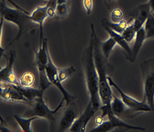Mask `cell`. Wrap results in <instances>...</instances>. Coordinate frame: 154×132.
<instances>
[{
    "instance_id": "cell-2",
    "label": "cell",
    "mask_w": 154,
    "mask_h": 132,
    "mask_svg": "<svg viewBox=\"0 0 154 132\" xmlns=\"http://www.w3.org/2000/svg\"><path fill=\"white\" fill-rule=\"evenodd\" d=\"M91 29L93 31L94 40V60L97 71L98 77V92L101 104L111 108L113 94L111 86L109 83L108 76L104 64V56L100 48V40L96 33L93 24L91 25ZM106 59V58H105Z\"/></svg>"
},
{
    "instance_id": "cell-25",
    "label": "cell",
    "mask_w": 154,
    "mask_h": 132,
    "mask_svg": "<svg viewBox=\"0 0 154 132\" xmlns=\"http://www.w3.org/2000/svg\"><path fill=\"white\" fill-rule=\"evenodd\" d=\"M75 72V69L73 66H69L68 68H65L59 69L58 74L59 77L61 82L66 81L69 77L72 76Z\"/></svg>"
},
{
    "instance_id": "cell-23",
    "label": "cell",
    "mask_w": 154,
    "mask_h": 132,
    "mask_svg": "<svg viewBox=\"0 0 154 132\" xmlns=\"http://www.w3.org/2000/svg\"><path fill=\"white\" fill-rule=\"evenodd\" d=\"M137 32L132 25V20H131L128 22V25L121 35L123 39L130 44L134 40Z\"/></svg>"
},
{
    "instance_id": "cell-1",
    "label": "cell",
    "mask_w": 154,
    "mask_h": 132,
    "mask_svg": "<svg viewBox=\"0 0 154 132\" xmlns=\"http://www.w3.org/2000/svg\"><path fill=\"white\" fill-rule=\"evenodd\" d=\"M94 40L91 30L90 40L82 55V66L85 77L86 85L89 95V102L93 109L97 111L101 106V102L98 92V77L94 60Z\"/></svg>"
},
{
    "instance_id": "cell-34",
    "label": "cell",
    "mask_w": 154,
    "mask_h": 132,
    "mask_svg": "<svg viewBox=\"0 0 154 132\" xmlns=\"http://www.w3.org/2000/svg\"><path fill=\"white\" fill-rule=\"evenodd\" d=\"M46 1H51V0H46Z\"/></svg>"
},
{
    "instance_id": "cell-18",
    "label": "cell",
    "mask_w": 154,
    "mask_h": 132,
    "mask_svg": "<svg viewBox=\"0 0 154 132\" xmlns=\"http://www.w3.org/2000/svg\"><path fill=\"white\" fill-rule=\"evenodd\" d=\"M103 27L104 29L108 32L109 36H111L112 38H113V39L116 41L117 45L121 46L123 50L125 51V52L128 55V58L131 55V48L129 46L128 43L123 39L121 34L115 32L114 31L109 28L106 26H103Z\"/></svg>"
},
{
    "instance_id": "cell-32",
    "label": "cell",
    "mask_w": 154,
    "mask_h": 132,
    "mask_svg": "<svg viewBox=\"0 0 154 132\" xmlns=\"http://www.w3.org/2000/svg\"><path fill=\"white\" fill-rule=\"evenodd\" d=\"M68 0H57V4H67Z\"/></svg>"
},
{
    "instance_id": "cell-28",
    "label": "cell",
    "mask_w": 154,
    "mask_h": 132,
    "mask_svg": "<svg viewBox=\"0 0 154 132\" xmlns=\"http://www.w3.org/2000/svg\"><path fill=\"white\" fill-rule=\"evenodd\" d=\"M82 4L85 13L88 15L91 14L93 8V0H82Z\"/></svg>"
},
{
    "instance_id": "cell-24",
    "label": "cell",
    "mask_w": 154,
    "mask_h": 132,
    "mask_svg": "<svg viewBox=\"0 0 154 132\" xmlns=\"http://www.w3.org/2000/svg\"><path fill=\"white\" fill-rule=\"evenodd\" d=\"M144 28L147 39L154 38V16L151 14L144 25Z\"/></svg>"
},
{
    "instance_id": "cell-21",
    "label": "cell",
    "mask_w": 154,
    "mask_h": 132,
    "mask_svg": "<svg viewBox=\"0 0 154 132\" xmlns=\"http://www.w3.org/2000/svg\"><path fill=\"white\" fill-rule=\"evenodd\" d=\"M128 22L125 20L124 19L118 23H113L106 20H103L102 22L103 26H106L109 28L114 31L115 32L120 34H122L124 30L126 29V28L128 25Z\"/></svg>"
},
{
    "instance_id": "cell-10",
    "label": "cell",
    "mask_w": 154,
    "mask_h": 132,
    "mask_svg": "<svg viewBox=\"0 0 154 132\" xmlns=\"http://www.w3.org/2000/svg\"><path fill=\"white\" fill-rule=\"evenodd\" d=\"M16 54L14 51H11L9 56L6 58L7 62L5 66L1 69L0 81L1 83L20 85V81L16 73L13 70V65L15 61Z\"/></svg>"
},
{
    "instance_id": "cell-3",
    "label": "cell",
    "mask_w": 154,
    "mask_h": 132,
    "mask_svg": "<svg viewBox=\"0 0 154 132\" xmlns=\"http://www.w3.org/2000/svg\"><path fill=\"white\" fill-rule=\"evenodd\" d=\"M0 4L1 18L4 20L17 26L18 28V34L8 46L14 41L18 40L27 31L38 26L31 20L29 15L30 13H27L26 11L11 8L6 4L5 0H1Z\"/></svg>"
},
{
    "instance_id": "cell-27",
    "label": "cell",
    "mask_w": 154,
    "mask_h": 132,
    "mask_svg": "<svg viewBox=\"0 0 154 132\" xmlns=\"http://www.w3.org/2000/svg\"><path fill=\"white\" fill-rule=\"evenodd\" d=\"M56 15L59 17H65L67 16L69 12V6L67 4H57L56 8Z\"/></svg>"
},
{
    "instance_id": "cell-20",
    "label": "cell",
    "mask_w": 154,
    "mask_h": 132,
    "mask_svg": "<svg viewBox=\"0 0 154 132\" xmlns=\"http://www.w3.org/2000/svg\"><path fill=\"white\" fill-rule=\"evenodd\" d=\"M117 45L116 41L112 38L111 36L109 37L106 40L104 41H100V48L101 51L103 53V56L104 57L108 60L112 52L113 51L114 47Z\"/></svg>"
},
{
    "instance_id": "cell-16",
    "label": "cell",
    "mask_w": 154,
    "mask_h": 132,
    "mask_svg": "<svg viewBox=\"0 0 154 132\" xmlns=\"http://www.w3.org/2000/svg\"><path fill=\"white\" fill-rule=\"evenodd\" d=\"M9 86L14 88L22 94L29 101L30 104L33 102L38 97L44 94L45 90L42 88H35L32 87H24L20 85H15L8 83Z\"/></svg>"
},
{
    "instance_id": "cell-13",
    "label": "cell",
    "mask_w": 154,
    "mask_h": 132,
    "mask_svg": "<svg viewBox=\"0 0 154 132\" xmlns=\"http://www.w3.org/2000/svg\"><path fill=\"white\" fill-rule=\"evenodd\" d=\"M47 5L39 6L35 8L29 14L31 20L40 28V40L43 38V27L45 21L48 18L47 14Z\"/></svg>"
},
{
    "instance_id": "cell-26",
    "label": "cell",
    "mask_w": 154,
    "mask_h": 132,
    "mask_svg": "<svg viewBox=\"0 0 154 132\" xmlns=\"http://www.w3.org/2000/svg\"><path fill=\"white\" fill-rule=\"evenodd\" d=\"M110 22L113 23H118L123 20V13L120 8H116L112 10L110 15Z\"/></svg>"
},
{
    "instance_id": "cell-22",
    "label": "cell",
    "mask_w": 154,
    "mask_h": 132,
    "mask_svg": "<svg viewBox=\"0 0 154 132\" xmlns=\"http://www.w3.org/2000/svg\"><path fill=\"white\" fill-rule=\"evenodd\" d=\"M35 81V77L32 72L25 71L19 78L20 85L24 87H32Z\"/></svg>"
},
{
    "instance_id": "cell-30",
    "label": "cell",
    "mask_w": 154,
    "mask_h": 132,
    "mask_svg": "<svg viewBox=\"0 0 154 132\" xmlns=\"http://www.w3.org/2000/svg\"><path fill=\"white\" fill-rule=\"evenodd\" d=\"M147 3L150 10V14L154 16V0H149Z\"/></svg>"
},
{
    "instance_id": "cell-17",
    "label": "cell",
    "mask_w": 154,
    "mask_h": 132,
    "mask_svg": "<svg viewBox=\"0 0 154 132\" xmlns=\"http://www.w3.org/2000/svg\"><path fill=\"white\" fill-rule=\"evenodd\" d=\"M77 118V115L73 110L71 108L67 110L60 120L59 130L60 132L69 130Z\"/></svg>"
},
{
    "instance_id": "cell-31",
    "label": "cell",
    "mask_w": 154,
    "mask_h": 132,
    "mask_svg": "<svg viewBox=\"0 0 154 132\" xmlns=\"http://www.w3.org/2000/svg\"><path fill=\"white\" fill-rule=\"evenodd\" d=\"M104 120V118L101 116V115H98L94 118V123L97 125H99L103 123Z\"/></svg>"
},
{
    "instance_id": "cell-8",
    "label": "cell",
    "mask_w": 154,
    "mask_h": 132,
    "mask_svg": "<svg viewBox=\"0 0 154 132\" xmlns=\"http://www.w3.org/2000/svg\"><path fill=\"white\" fill-rule=\"evenodd\" d=\"M108 80L110 86L113 87L117 90L120 95V98L128 109L136 113L137 115L140 114V113L152 112V109L149 107L143 100L140 102L126 94L118 86L110 76H108Z\"/></svg>"
},
{
    "instance_id": "cell-11",
    "label": "cell",
    "mask_w": 154,
    "mask_h": 132,
    "mask_svg": "<svg viewBox=\"0 0 154 132\" xmlns=\"http://www.w3.org/2000/svg\"><path fill=\"white\" fill-rule=\"evenodd\" d=\"M0 97L1 99L6 102L30 103L26 98L18 90L5 83H1Z\"/></svg>"
},
{
    "instance_id": "cell-4",
    "label": "cell",
    "mask_w": 154,
    "mask_h": 132,
    "mask_svg": "<svg viewBox=\"0 0 154 132\" xmlns=\"http://www.w3.org/2000/svg\"><path fill=\"white\" fill-rule=\"evenodd\" d=\"M143 84V100L154 113V58H149L140 65Z\"/></svg>"
},
{
    "instance_id": "cell-19",
    "label": "cell",
    "mask_w": 154,
    "mask_h": 132,
    "mask_svg": "<svg viewBox=\"0 0 154 132\" xmlns=\"http://www.w3.org/2000/svg\"><path fill=\"white\" fill-rule=\"evenodd\" d=\"M13 116L16 122L21 128V130L24 132H32L31 129V123L35 120L39 118V117L36 116L22 117L17 115H14Z\"/></svg>"
},
{
    "instance_id": "cell-29",
    "label": "cell",
    "mask_w": 154,
    "mask_h": 132,
    "mask_svg": "<svg viewBox=\"0 0 154 132\" xmlns=\"http://www.w3.org/2000/svg\"><path fill=\"white\" fill-rule=\"evenodd\" d=\"M48 6L47 8V14L48 18H53L56 15V10L55 7L52 6L51 5H49V4H47Z\"/></svg>"
},
{
    "instance_id": "cell-12",
    "label": "cell",
    "mask_w": 154,
    "mask_h": 132,
    "mask_svg": "<svg viewBox=\"0 0 154 132\" xmlns=\"http://www.w3.org/2000/svg\"><path fill=\"white\" fill-rule=\"evenodd\" d=\"M96 112L92 105L88 103L84 111L79 117H77L69 130L70 132H85L88 122Z\"/></svg>"
},
{
    "instance_id": "cell-33",
    "label": "cell",
    "mask_w": 154,
    "mask_h": 132,
    "mask_svg": "<svg viewBox=\"0 0 154 132\" xmlns=\"http://www.w3.org/2000/svg\"><path fill=\"white\" fill-rule=\"evenodd\" d=\"M103 1H105L106 3H108V4H111L116 1V0H103Z\"/></svg>"
},
{
    "instance_id": "cell-15",
    "label": "cell",
    "mask_w": 154,
    "mask_h": 132,
    "mask_svg": "<svg viewBox=\"0 0 154 132\" xmlns=\"http://www.w3.org/2000/svg\"><path fill=\"white\" fill-rule=\"evenodd\" d=\"M146 39V32L143 25L137 32L135 39L134 40L133 46L131 47V55L128 58L131 62L135 61L137 56L142 48L144 41Z\"/></svg>"
},
{
    "instance_id": "cell-9",
    "label": "cell",
    "mask_w": 154,
    "mask_h": 132,
    "mask_svg": "<svg viewBox=\"0 0 154 132\" xmlns=\"http://www.w3.org/2000/svg\"><path fill=\"white\" fill-rule=\"evenodd\" d=\"M58 70L55 64L52 60L50 53H48V60L46 68L47 78L51 84L54 85L60 92L63 95V99L66 102V105L68 106L73 100V97L71 95L64 87L58 74Z\"/></svg>"
},
{
    "instance_id": "cell-7",
    "label": "cell",
    "mask_w": 154,
    "mask_h": 132,
    "mask_svg": "<svg viewBox=\"0 0 154 132\" xmlns=\"http://www.w3.org/2000/svg\"><path fill=\"white\" fill-rule=\"evenodd\" d=\"M105 117H107V120H104L101 124L93 129L91 132H109L116 128H122L129 130L139 131L146 130L144 128L130 125L123 122L121 118L113 113L112 110L108 111L105 114Z\"/></svg>"
},
{
    "instance_id": "cell-14",
    "label": "cell",
    "mask_w": 154,
    "mask_h": 132,
    "mask_svg": "<svg viewBox=\"0 0 154 132\" xmlns=\"http://www.w3.org/2000/svg\"><path fill=\"white\" fill-rule=\"evenodd\" d=\"M111 108L113 113L121 118L125 115L130 117H134L132 115H133L134 116L137 115L136 113L132 111L125 106L121 98L116 97L114 94L111 103Z\"/></svg>"
},
{
    "instance_id": "cell-5",
    "label": "cell",
    "mask_w": 154,
    "mask_h": 132,
    "mask_svg": "<svg viewBox=\"0 0 154 132\" xmlns=\"http://www.w3.org/2000/svg\"><path fill=\"white\" fill-rule=\"evenodd\" d=\"M44 94L38 97L30 103L31 107L26 111L24 115L26 117L36 116L39 118H43L47 120L49 122H52L55 119L57 113L59 112L66 104V102L63 99L54 110H51L47 106L44 100Z\"/></svg>"
},
{
    "instance_id": "cell-6",
    "label": "cell",
    "mask_w": 154,
    "mask_h": 132,
    "mask_svg": "<svg viewBox=\"0 0 154 132\" xmlns=\"http://www.w3.org/2000/svg\"><path fill=\"white\" fill-rule=\"evenodd\" d=\"M48 43L46 39L44 38L40 40V45L38 51H35V64L40 76V88L45 90L50 86V82L48 81L46 74V68L48 60Z\"/></svg>"
}]
</instances>
